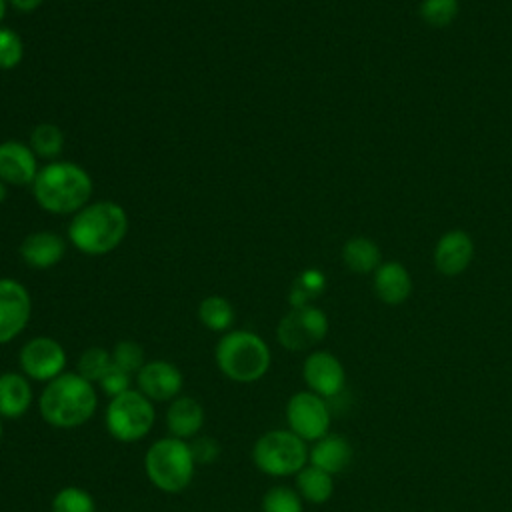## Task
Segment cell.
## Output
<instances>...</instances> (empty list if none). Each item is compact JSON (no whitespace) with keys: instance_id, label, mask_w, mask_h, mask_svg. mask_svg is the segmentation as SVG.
I'll use <instances>...</instances> for the list:
<instances>
[{"instance_id":"obj_18","label":"cell","mask_w":512,"mask_h":512,"mask_svg":"<svg viewBox=\"0 0 512 512\" xmlns=\"http://www.w3.org/2000/svg\"><path fill=\"white\" fill-rule=\"evenodd\" d=\"M34 400L30 380L20 372L0 374V416L16 420L24 416Z\"/></svg>"},{"instance_id":"obj_35","label":"cell","mask_w":512,"mask_h":512,"mask_svg":"<svg viewBox=\"0 0 512 512\" xmlns=\"http://www.w3.org/2000/svg\"><path fill=\"white\" fill-rule=\"evenodd\" d=\"M6 196H8V188H6V184L0 180V204L6 200Z\"/></svg>"},{"instance_id":"obj_13","label":"cell","mask_w":512,"mask_h":512,"mask_svg":"<svg viewBox=\"0 0 512 512\" xmlns=\"http://www.w3.org/2000/svg\"><path fill=\"white\" fill-rule=\"evenodd\" d=\"M302 376L310 392L322 398L336 396L344 386V368L340 360L326 350H316L306 356Z\"/></svg>"},{"instance_id":"obj_9","label":"cell","mask_w":512,"mask_h":512,"mask_svg":"<svg viewBox=\"0 0 512 512\" xmlns=\"http://www.w3.org/2000/svg\"><path fill=\"white\" fill-rule=\"evenodd\" d=\"M288 430L298 434L302 440H320L330 428V410L322 396L306 390L290 396L286 404Z\"/></svg>"},{"instance_id":"obj_28","label":"cell","mask_w":512,"mask_h":512,"mask_svg":"<svg viewBox=\"0 0 512 512\" xmlns=\"http://www.w3.org/2000/svg\"><path fill=\"white\" fill-rule=\"evenodd\" d=\"M458 0H422L420 16L428 26L444 28L450 26L458 14Z\"/></svg>"},{"instance_id":"obj_22","label":"cell","mask_w":512,"mask_h":512,"mask_svg":"<svg viewBox=\"0 0 512 512\" xmlns=\"http://www.w3.org/2000/svg\"><path fill=\"white\" fill-rule=\"evenodd\" d=\"M296 488L302 500L312 504H322L332 496L334 480H332V474L310 464L296 474Z\"/></svg>"},{"instance_id":"obj_12","label":"cell","mask_w":512,"mask_h":512,"mask_svg":"<svg viewBox=\"0 0 512 512\" xmlns=\"http://www.w3.org/2000/svg\"><path fill=\"white\" fill-rule=\"evenodd\" d=\"M182 382L184 378L178 366L166 360L146 362L136 374L138 390L152 402L174 400L176 396H180Z\"/></svg>"},{"instance_id":"obj_15","label":"cell","mask_w":512,"mask_h":512,"mask_svg":"<svg viewBox=\"0 0 512 512\" xmlns=\"http://www.w3.org/2000/svg\"><path fill=\"white\" fill-rule=\"evenodd\" d=\"M474 256L472 238L464 230H448L434 248V264L440 274L456 276L468 268Z\"/></svg>"},{"instance_id":"obj_5","label":"cell","mask_w":512,"mask_h":512,"mask_svg":"<svg viewBox=\"0 0 512 512\" xmlns=\"http://www.w3.org/2000/svg\"><path fill=\"white\" fill-rule=\"evenodd\" d=\"M194 470L196 460L190 444L174 436L156 440L144 454V472L148 480L168 494L186 490L194 478Z\"/></svg>"},{"instance_id":"obj_11","label":"cell","mask_w":512,"mask_h":512,"mask_svg":"<svg viewBox=\"0 0 512 512\" xmlns=\"http://www.w3.org/2000/svg\"><path fill=\"white\" fill-rule=\"evenodd\" d=\"M32 302L28 290L12 278H0V344L14 340L28 324Z\"/></svg>"},{"instance_id":"obj_17","label":"cell","mask_w":512,"mask_h":512,"mask_svg":"<svg viewBox=\"0 0 512 512\" xmlns=\"http://www.w3.org/2000/svg\"><path fill=\"white\" fill-rule=\"evenodd\" d=\"M64 250V240L50 230H38L28 234L20 246V254L26 260V264L40 270L58 264L64 256Z\"/></svg>"},{"instance_id":"obj_16","label":"cell","mask_w":512,"mask_h":512,"mask_svg":"<svg viewBox=\"0 0 512 512\" xmlns=\"http://www.w3.org/2000/svg\"><path fill=\"white\" fill-rule=\"evenodd\" d=\"M204 424V408L192 396H176L166 410V426L170 436L188 440L194 438Z\"/></svg>"},{"instance_id":"obj_31","label":"cell","mask_w":512,"mask_h":512,"mask_svg":"<svg viewBox=\"0 0 512 512\" xmlns=\"http://www.w3.org/2000/svg\"><path fill=\"white\" fill-rule=\"evenodd\" d=\"M22 58H24L22 38L10 28H0V68L12 70L22 62Z\"/></svg>"},{"instance_id":"obj_6","label":"cell","mask_w":512,"mask_h":512,"mask_svg":"<svg viewBox=\"0 0 512 512\" xmlns=\"http://www.w3.org/2000/svg\"><path fill=\"white\" fill-rule=\"evenodd\" d=\"M308 460L306 440L292 430H270L252 446L254 466L268 476L298 474Z\"/></svg>"},{"instance_id":"obj_21","label":"cell","mask_w":512,"mask_h":512,"mask_svg":"<svg viewBox=\"0 0 512 512\" xmlns=\"http://www.w3.org/2000/svg\"><path fill=\"white\" fill-rule=\"evenodd\" d=\"M342 260L352 272H358V274L374 272L382 264L380 248L376 246L374 240L366 236L350 238L342 248Z\"/></svg>"},{"instance_id":"obj_4","label":"cell","mask_w":512,"mask_h":512,"mask_svg":"<svg viewBox=\"0 0 512 512\" xmlns=\"http://www.w3.org/2000/svg\"><path fill=\"white\" fill-rule=\"evenodd\" d=\"M220 372L238 384H250L260 380L270 368L268 344L250 330L226 332L214 350Z\"/></svg>"},{"instance_id":"obj_37","label":"cell","mask_w":512,"mask_h":512,"mask_svg":"<svg viewBox=\"0 0 512 512\" xmlns=\"http://www.w3.org/2000/svg\"><path fill=\"white\" fill-rule=\"evenodd\" d=\"M0 440H2V416H0Z\"/></svg>"},{"instance_id":"obj_10","label":"cell","mask_w":512,"mask_h":512,"mask_svg":"<svg viewBox=\"0 0 512 512\" xmlns=\"http://www.w3.org/2000/svg\"><path fill=\"white\" fill-rule=\"evenodd\" d=\"M18 362L26 378L50 382L64 372L66 352L58 340L50 336H36L22 346Z\"/></svg>"},{"instance_id":"obj_7","label":"cell","mask_w":512,"mask_h":512,"mask_svg":"<svg viewBox=\"0 0 512 512\" xmlns=\"http://www.w3.org/2000/svg\"><path fill=\"white\" fill-rule=\"evenodd\" d=\"M154 404L140 390H128L110 398L106 406V428L120 442H138L152 430Z\"/></svg>"},{"instance_id":"obj_36","label":"cell","mask_w":512,"mask_h":512,"mask_svg":"<svg viewBox=\"0 0 512 512\" xmlns=\"http://www.w3.org/2000/svg\"><path fill=\"white\" fill-rule=\"evenodd\" d=\"M6 4H8V0H0V22H2L4 16H6Z\"/></svg>"},{"instance_id":"obj_20","label":"cell","mask_w":512,"mask_h":512,"mask_svg":"<svg viewBox=\"0 0 512 512\" xmlns=\"http://www.w3.org/2000/svg\"><path fill=\"white\" fill-rule=\"evenodd\" d=\"M350 458H352L350 444L336 434L322 436L320 440H316V444L308 452L310 464L328 474L342 472L350 464Z\"/></svg>"},{"instance_id":"obj_26","label":"cell","mask_w":512,"mask_h":512,"mask_svg":"<svg viewBox=\"0 0 512 512\" xmlns=\"http://www.w3.org/2000/svg\"><path fill=\"white\" fill-rule=\"evenodd\" d=\"M324 286H326V278H324V274L320 270H316V268L304 270L296 278V282H294V286L290 290V304H292V308L308 306L310 300L316 298L324 290Z\"/></svg>"},{"instance_id":"obj_30","label":"cell","mask_w":512,"mask_h":512,"mask_svg":"<svg viewBox=\"0 0 512 512\" xmlns=\"http://www.w3.org/2000/svg\"><path fill=\"white\" fill-rule=\"evenodd\" d=\"M110 354H112V364L118 366V368H122L124 372L132 374V376L138 374V370L146 364V362H144V350H142V346L136 344V342H132V340H122V342H118V344L110 350Z\"/></svg>"},{"instance_id":"obj_29","label":"cell","mask_w":512,"mask_h":512,"mask_svg":"<svg viewBox=\"0 0 512 512\" xmlns=\"http://www.w3.org/2000/svg\"><path fill=\"white\" fill-rule=\"evenodd\" d=\"M262 512H302V498L288 486H274L262 498Z\"/></svg>"},{"instance_id":"obj_2","label":"cell","mask_w":512,"mask_h":512,"mask_svg":"<svg viewBox=\"0 0 512 512\" xmlns=\"http://www.w3.org/2000/svg\"><path fill=\"white\" fill-rule=\"evenodd\" d=\"M32 192L40 208L52 214H76L92 196V178L74 164L56 160L38 170Z\"/></svg>"},{"instance_id":"obj_25","label":"cell","mask_w":512,"mask_h":512,"mask_svg":"<svg viewBox=\"0 0 512 512\" xmlns=\"http://www.w3.org/2000/svg\"><path fill=\"white\" fill-rule=\"evenodd\" d=\"M112 366V354L110 350H104L100 346H92V348H86L80 358H78V364H76V372L86 378L88 382L92 384H98L102 380V376L110 370Z\"/></svg>"},{"instance_id":"obj_3","label":"cell","mask_w":512,"mask_h":512,"mask_svg":"<svg viewBox=\"0 0 512 512\" xmlns=\"http://www.w3.org/2000/svg\"><path fill=\"white\" fill-rule=\"evenodd\" d=\"M128 232L126 210L112 202L100 200L86 204L78 210L68 226V236L72 244L90 256H102L120 246Z\"/></svg>"},{"instance_id":"obj_24","label":"cell","mask_w":512,"mask_h":512,"mask_svg":"<svg viewBox=\"0 0 512 512\" xmlns=\"http://www.w3.org/2000/svg\"><path fill=\"white\" fill-rule=\"evenodd\" d=\"M28 146L38 158H56L64 148V134L56 124L42 122L32 130Z\"/></svg>"},{"instance_id":"obj_27","label":"cell","mask_w":512,"mask_h":512,"mask_svg":"<svg viewBox=\"0 0 512 512\" xmlns=\"http://www.w3.org/2000/svg\"><path fill=\"white\" fill-rule=\"evenodd\" d=\"M52 512H96V502L90 492L78 486L58 490L50 504Z\"/></svg>"},{"instance_id":"obj_19","label":"cell","mask_w":512,"mask_h":512,"mask_svg":"<svg viewBox=\"0 0 512 512\" xmlns=\"http://www.w3.org/2000/svg\"><path fill=\"white\" fill-rule=\"evenodd\" d=\"M376 296L386 304H400L412 292L408 270L400 262H384L374 270Z\"/></svg>"},{"instance_id":"obj_8","label":"cell","mask_w":512,"mask_h":512,"mask_svg":"<svg viewBox=\"0 0 512 512\" xmlns=\"http://www.w3.org/2000/svg\"><path fill=\"white\" fill-rule=\"evenodd\" d=\"M328 332V318L326 314L308 304L300 308H292L278 324V342L290 350V352H300L308 350L310 346L318 344Z\"/></svg>"},{"instance_id":"obj_14","label":"cell","mask_w":512,"mask_h":512,"mask_svg":"<svg viewBox=\"0 0 512 512\" xmlns=\"http://www.w3.org/2000/svg\"><path fill=\"white\" fill-rule=\"evenodd\" d=\"M38 156L30 146L8 140L0 144V180L10 186L32 184L38 174Z\"/></svg>"},{"instance_id":"obj_23","label":"cell","mask_w":512,"mask_h":512,"mask_svg":"<svg viewBox=\"0 0 512 512\" xmlns=\"http://www.w3.org/2000/svg\"><path fill=\"white\" fill-rule=\"evenodd\" d=\"M200 322L212 332H226L234 322V308L224 296H206L198 306Z\"/></svg>"},{"instance_id":"obj_34","label":"cell","mask_w":512,"mask_h":512,"mask_svg":"<svg viewBox=\"0 0 512 512\" xmlns=\"http://www.w3.org/2000/svg\"><path fill=\"white\" fill-rule=\"evenodd\" d=\"M16 10H20V12H32V10H36L44 0H8Z\"/></svg>"},{"instance_id":"obj_32","label":"cell","mask_w":512,"mask_h":512,"mask_svg":"<svg viewBox=\"0 0 512 512\" xmlns=\"http://www.w3.org/2000/svg\"><path fill=\"white\" fill-rule=\"evenodd\" d=\"M98 384H100V388H102L110 398H114V396L124 394V392L130 390L132 374H128V372H124L122 368H118V366L112 364L110 370L102 376V380H100Z\"/></svg>"},{"instance_id":"obj_1","label":"cell","mask_w":512,"mask_h":512,"mask_svg":"<svg viewBox=\"0 0 512 512\" xmlns=\"http://www.w3.org/2000/svg\"><path fill=\"white\" fill-rule=\"evenodd\" d=\"M40 416L54 428H76L88 422L96 408L98 396L94 384L78 372H62L46 382L40 400Z\"/></svg>"},{"instance_id":"obj_33","label":"cell","mask_w":512,"mask_h":512,"mask_svg":"<svg viewBox=\"0 0 512 512\" xmlns=\"http://www.w3.org/2000/svg\"><path fill=\"white\" fill-rule=\"evenodd\" d=\"M192 454H194V460L196 464H210L216 456H218V442L208 438V436H202V438H196L192 444Z\"/></svg>"}]
</instances>
